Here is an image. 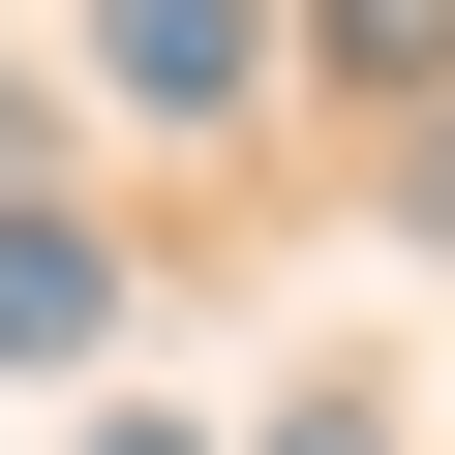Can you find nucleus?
Masks as SVG:
<instances>
[{
    "label": "nucleus",
    "instance_id": "3",
    "mask_svg": "<svg viewBox=\"0 0 455 455\" xmlns=\"http://www.w3.org/2000/svg\"><path fill=\"white\" fill-rule=\"evenodd\" d=\"M334 31V92H455V0H304Z\"/></svg>",
    "mask_w": 455,
    "mask_h": 455
},
{
    "label": "nucleus",
    "instance_id": "4",
    "mask_svg": "<svg viewBox=\"0 0 455 455\" xmlns=\"http://www.w3.org/2000/svg\"><path fill=\"white\" fill-rule=\"evenodd\" d=\"M304 455H364V425H304Z\"/></svg>",
    "mask_w": 455,
    "mask_h": 455
},
{
    "label": "nucleus",
    "instance_id": "1",
    "mask_svg": "<svg viewBox=\"0 0 455 455\" xmlns=\"http://www.w3.org/2000/svg\"><path fill=\"white\" fill-rule=\"evenodd\" d=\"M92 61H122L152 122H243V0H92Z\"/></svg>",
    "mask_w": 455,
    "mask_h": 455
},
{
    "label": "nucleus",
    "instance_id": "2",
    "mask_svg": "<svg viewBox=\"0 0 455 455\" xmlns=\"http://www.w3.org/2000/svg\"><path fill=\"white\" fill-rule=\"evenodd\" d=\"M122 334V243H61V212H0V364H92Z\"/></svg>",
    "mask_w": 455,
    "mask_h": 455
}]
</instances>
